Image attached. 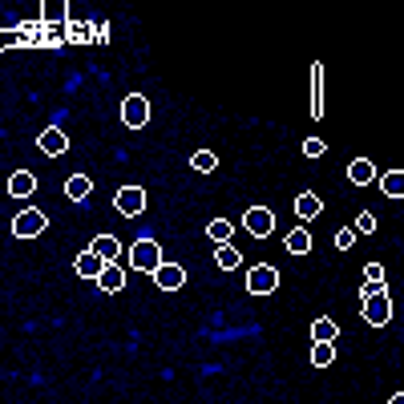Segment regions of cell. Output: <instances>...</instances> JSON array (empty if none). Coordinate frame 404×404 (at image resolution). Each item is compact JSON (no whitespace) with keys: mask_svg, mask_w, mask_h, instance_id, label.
Returning a JSON list of instances; mask_svg holds the SVG:
<instances>
[{"mask_svg":"<svg viewBox=\"0 0 404 404\" xmlns=\"http://www.w3.org/2000/svg\"><path fill=\"white\" fill-rule=\"evenodd\" d=\"M129 263H134V271H146V275H154V271L162 267V247L142 235V239L129 247Z\"/></svg>","mask_w":404,"mask_h":404,"instance_id":"6da1fadb","label":"cell"},{"mask_svg":"<svg viewBox=\"0 0 404 404\" xmlns=\"http://www.w3.org/2000/svg\"><path fill=\"white\" fill-rule=\"evenodd\" d=\"M45 227H49V215L45 211H21V215L13 218V235L16 239H37V235H45Z\"/></svg>","mask_w":404,"mask_h":404,"instance_id":"7a4b0ae2","label":"cell"},{"mask_svg":"<svg viewBox=\"0 0 404 404\" xmlns=\"http://www.w3.org/2000/svg\"><path fill=\"white\" fill-rule=\"evenodd\" d=\"M122 122L129 129H146V122H150V101H146V93H129L122 101Z\"/></svg>","mask_w":404,"mask_h":404,"instance_id":"3957f363","label":"cell"},{"mask_svg":"<svg viewBox=\"0 0 404 404\" xmlns=\"http://www.w3.org/2000/svg\"><path fill=\"white\" fill-rule=\"evenodd\" d=\"M243 230H247L251 239H267V235H275V215H271L267 206H251V211L243 215Z\"/></svg>","mask_w":404,"mask_h":404,"instance_id":"277c9868","label":"cell"},{"mask_svg":"<svg viewBox=\"0 0 404 404\" xmlns=\"http://www.w3.org/2000/svg\"><path fill=\"white\" fill-rule=\"evenodd\" d=\"M360 303H364L360 312H364V319L372 324V328H384V324L392 319V299H388V291H376V295H368V299H360Z\"/></svg>","mask_w":404,"mask_h":404,"instance_id":"5b68a950","label":"cell"},{"mask_svg":"<svg viewBox=\"0 0 404 404\" xmlns=\"http://www.w3.org/2000/svg\"><path fill=\"white\" fill-rule=\"evenodd\" d=\"M275 287H279V271L271 263H259V267L247 271V291H251V295H271Z\"/></svg>","mask_w":404,"mask_h":404,"instance_id":"8992f818","label":"cell"},{"mask_svg":"<svg viewBox=\"0 0 404 404\" xmlns=\"http://www.w3.org/2000/svg\"><path fill=\"white\" fill-rule=\"evenodd\" d=\"M117 211L126 218H138L142 211H146V190L142 186H122L117 190Z\"/></svg>","mask_w":404,"mask_h":404,"instance_id":"52a82bcc","label":"cell"},{"mask_svg":"<svg viewBox=\"0 0 404 404\" xmlns=\"http://www.w3.org/2000/svg\"><path fill=\"white\" fill-rule=\"evenodd\" d=\"M37 146H41V154H45V158H61V154L69 150V138H65L61 126H49V129H41Z\"/></svg>","mask_w":404,"mask_h":404,"instance_id":"ba28073f","label":"cell"},{"mask_svg":"<svg viewBox=\"0 0 404 404\" xmlns=\"http://www.w3.org/2000/svg\"><path fill=\"white\" fill-rule=\"evenodd\" d=\"M73 271H77L81 279H101V271H105V259H101L97 251H81V255L73 259Z\"/></svg>","mask_w":404,"mask_h":404,"instance_id":"9c48e42d","label":"cell"},{"mask_svg":"<svg viewBox=\"0 0 404 404\" xmlns=\"http://www.w3.org/2000/svg\"><path fill=\"white\" fill-rule=\"evenodd\" d=\"M154 283H158L162 291H178L182 283H186V271H182L178 263H162L158 271H154Z\"/></svg>","mask_w":404,"mask_h":404,"instance_id":"30bf717a","label":"cell"},{"mask_svg":"<svg viewBox=\"0 0 404 404\" xmlns=\"http://www.w3.org/2000/svg\"><path fill=\"white\" fill-rule=\"evenodd\" d=\"M348 178H352L356 186H372V182H380V174H376V166L368 162V158H356V162L348 166Z\"/></svg>","mask_w":404,"mask_h":404,"instance_id":"8fae6325","label":"cell"},{"mask_svg":"<svg viewBox=\"0 0 404 404\" xmlns=\"http://www.w3.org/2000/svg\"><path fill=\"white\" fill-rule=\"evenodd\" d=\"M65 194L73 202H85L89 194H93V178H85V174H69L65 178Z\"/></svg>","mask_w":404,"mask_h":404,"instance_id":"7c38bea8","label":"cell"},{"mask_svg":"<svg viewBox=\"0 0 404 404\" xmlns=\"http://www.w3.org/2000/svg\"><path fill=\"white\" fill-rule=\"evenodd\" d=\"M295 215H299V218H319V215H324V202H319V194L303 190L299 198H295Z\"/></svg>","mask_w":404,"mask_h":404,"instance_id":"4fadbf2b","label":"cell"},{"mask_svg":"<svg viewBox=\"0 0 404 404\" xmlns=\"http://www.w3.org/2000/svg\"><path fill=\"white\" fill-rule=\"evenodd\" d=\"M97 287L110 291V295H114V291H122V287H126V271H122L117 263H105V271H101V279H97Z\"/></svg>","mask_w":404,"mask_h":404,"instance_id":"5bb4252c","label":"cell"},{"mask_svg":"<svg viewBox=\"0 0 404 404\" xmlns=\"http://www.w3.org/2000/svg\"><path fill=\"white\" fill-rule=\"evenodd\" d=\"M312 117H324V65H312Z\"/></svg>","mask_w":404,"mask_h":404,"instance_id":"9a60e30c","label":"cell"},{"mask_svg":"<svg viewBox=\"0 0 404 404\" xmlns=\"http://www.w3.org/2000/svg\"><path fill=\"white\" fill-rule=\"evenodd\" d=\"M33 190H37V178L28 174V170H16V174L9 178V194H13V198H28Z\"/></svg>","mask_w":404,"mask_h":404,"instance_id":"2e32d148","label":"cell"},{"mask_svg":"<svg viewBox=\"0 0 404 404\" xmlns=\"http://www.w3.org/2000/svg\"><path fill=\"white\" fill-rule=\"evenodd\" d=\"M364 287H360V299H368V295H376V291H384V267L380 263H368L364 267Z\"/></svg>","mask_w":404,"mask_h":404,"instance_id":"e0dca14e","label":"cell"},{"mask_svg":"<svg viewBox=\"0 0 404 404\" xmlns=\"http://www.w3.org/2000/svg\"><path fill=\"white\" fill-rule=\"evenodd\" d=\"M336 336H340V328H336V319L319 316L316 324H312V340H316V344H336Z\"/></svg>","mask_w":404,"mask_h":404,"instance_id":"ac0fdd59","label":"cell"},{"mask_svg":"<svg viewBox=\"0 0 404 404\" xmlns=\"http://www.w3.org/2000/svg\"><path fill=\"white\" fill-rule=\"evenodd\" d=\"M89 251H97L101 259H105V263H117V251H122V243H117L114 235H97V239H93V247H89Z\"/></svg>","mask_w":404,"mask_h":404,"instance_id":"d6986e66","label":"cell"},{"mask_svg":"<svg viewBox=\"0 0 404 404\" xmlns=\"http://www.w3.org/2000/svg\"><path fill=\"white\" fill-rule=\"evenodd\" d=\"M380 190H384L388 198H404V170H388V174H380Z\"/></svg>","mask_w":404,"mask_h":404,"instance_id":"ffe728a7","label":"cell"},{"mask_svg":"<svg viewBox=\"0 0 404 404\" xmlns=\"http://www.w3.org/2000/svg\"><path fill=\"white\" fill-rule=\"evenodd\" d=\"M41 16H45V25H65V21H69V4H65V0H45V4H41Z\"/></svg>","mask_w":404,"mask_h":404,"instance_id":"44dd1931","label":"cell"},{"mask_svg":"<svg viewBox=\"0 0 404 404\" xmlns=\"http://www.w3.org/2000/svg\"><path fill=\"white\" fill-rule=\"evenodd\" d=\"M287 251L291 255H307L312 251V235H307V230H291L287 235Z\"/></svg>","mask_w":404,"mask_h":404,"instance_id":"7402d4cb","label":"cell"},{"mask_svg":"<svg viewBox=\"0 0 404 404\" xmlns=\"http://www.w3.org/2000/svg\"><path fill=\"white\" fill-rule=\"evenodd\" d=\"M336 360V344H312V364L316 368H328Z\"/></svg>","mask_w":404,"mask_h":404,"instance_id":"603a6c76","label":"cell"},{"mask_svg":"<svg viewBox=\"0 0 404 404\" xmlns=\"http://www.w3.org/2000/svg\"><path fill=\"white\" fill-rule=\"evenodd\" d=\"M206 235H211V239H215L218 247H223V243H230V235H235V227H230L227 218H215V223L206 227Z\"/></svg>","mask_w":404,"mask_h":404,"instance_id":"cb8c5ba5","label":"cell"},{"mask_svg":"<svg viewBox=\"0 0 404 404\" xmlns=\"http://www.w3.org/2000/svg\"><path fill=\"white\" fill-rule=\"evenodd\" d=\"M215 263L223 267V271H235V267H239V251H235L230 243H223V247H218V255H215Z\"/></svg>","mask_w":404,"mask_h":404,"instance_id":"d4e9b609","label":"cell"},{"mask_svg":"<svg viewBox=\"0 0 404 404\" xmlns=\"http://www.w3.org/2000/svg\"><path fill=\"white\" fill-rule=\"evenodd\" d=\"M190 166H194V170H202V174H211V170L218 166V158H215L211 150H198L194 158H190Z\"/></svg>","mask_w":404,"mask_h":404,"instance_id":"484cf974","label":"cell"},{"mask_svg":"<svg viewBox=\"0 0 404 404\" xmlns=\"http://www.w3.org/2000/svg\"><path fill=\"white\" fill-rule=\"evenodd\" d=\"M352 243H356V227H340V230H336V247H340V251H348Z\"/></svg>","mask_w":404,"mask_h":404,"instance_id":"4316f807","label":"cell"},{"mask_svg":"<svg viewBox=\"0 0 404 404\" xmlns=\"http://www.w3.org/2000/svg\"><path fill=\"white\" fill-rule=\"evenodd\" d=\"M356 230H360V235H372V230H376V215H368L364 211V215L356 218Z\"/></svg>","mask_w":404,"mask_h":404,"instance_id":"83f0119b","label":"cell"},{"mask_svg":"<svg viewBox=\"0 0 404 404\" xmlns=\"http://www.w3.org/2000/svg\"><path fill=\"white\" fill-rule=\"evenodd\" d=\"M89 37H93V28L89 25H69V41H81V45H85Z\"/></svg>","mask_w":404,"mask_h":404,"instance_id":"f1b7e54d","label":"cell"},{"mask_svg":"<svg viewBox=\"0 0 404 404\" xmlns=\"http://www.w3.org/2000/svg\"><path fill=\"white\" fill-rule=\"evenodd\" d=\"M324 150H328V146H324L319 138H307V142H303V154H307V158H319Z\"/></svg>","mask_w":404,"mask_h":404,"instance_id":"f546056e","label":"cell"},{"mask_svg":"<svg viewBox=\"0 0 404 404\" xmlns=\"http://www.w3.org/2000/svg\"><path fill=\"white\" fill-rule=\"evenodd\" d=\"M21 37H25V33H16V28H4V45H16Z\"/></svg>","mask_w":404,"mask_h":404,"instance_id":"4dcf8cb0","label":"cell"},{"mask_svg":"<svg viewBox=\"0 0 404 404\" xmlns=\"http://www.w3.org/2000/svg\"><path fill=\"white\" fill-rule=\"evenodd\" d=\"M388 404H404V392H396V396H392V400Z\"/></svg>","mask_w":404,"mask_h":404,"instance_id":"1f68e13d","label":"cell"}]
</instances>
